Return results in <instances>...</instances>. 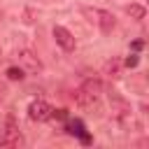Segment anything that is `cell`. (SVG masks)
<instances>
[{
  "instance_id": "cell-1",
  "label": "cell",
  "mask_w": 149,
  "mask_h": 149,
  "mask_svg": "<svg viewBox=\"0 0 149 149\" xmlns=\"http://www.w3.org/2000/svg\"><path fill=\"white\" fill-rule=\"evenodd\" d=\"M109 109H112V116L114 121L123 128V130H130V128H137V121H135V114H133V107L126 98H121L116 91L109 93Z\"/></svg>"
},
{
  "instance_id": "cell-10",
  "label": "cell",
  "mask_w": 149,
  "mask_h": 149,
  "mask_svg": "<svg viewBox=\"0 0 149 149\" xmlns=\"http://www.w3.org/2000/svg\"><path fill=\"white\" fill-rule=\"evenodd\" d=\"M126 12H128V14H130V19H135V21H142V19H144V14H147L142 5H128V7H126Z\"/></svg>"
},
{
  "instance_id": "cell-5",
  "label": "cell",
  "mask_w": 149,
  "mask_h": 149,
  "mask_svg": "<svg viewBox=\"0 0 149 149\" xmlns=\"http://www.w3.org/2000/svg\"><path fill=\"white\" fill-rule=\"evenodd\" d=\"M16 58H19V63H21V68L26 72H40L42 70V63H40V58H37V54L33 49H19Z\"/></svg>"
},
{
  "instance_id": "cell-4",
  "label": "cell",
  "mask_w": 149,
  "mask_h": 149,
  "mask_svg": "<svg viewBox=\"0 0 149 149\" xmlns=\"http://www.w3.org/2000/svg\"><path fill=\"white\" fill-rule=\"evenodd\" d=\"M74 102H77V107H81L84 112H95V109H100V95H91V93H86L81 86L74 91Z\"/></svg>"
},
{
  "instance_id": "cell-7",
  "label": "cell",
  "mask_w": 149,
  "mask_h": 149,
  "mask_svg": "<svg viewBox=\"0 0 149 149\" xmlns=\"http://www.w3.org/2000/svg\"><path fill=\"white\" fill-rule=\"evenodd\" d=\"M54 40H56V44H58L63 51H74V47H77L74 35H72L68 28H63V26H54Z\"/></svg>"
},
{
  "instance_id": "cell-11",
  "label": "cell",
  "mask_w": 149,
  "mask_h": 149,
  "mask_svg": "<svg viewBox=\"0 0 149 149\" xmlns=\"http://www.w3.org/2000/svg\"><path fill=\"white\" fill-rule=\"evenodd\" d=\"M7 77H9L12 81H21V79L26 77V70H23L21 65H19V68H16V65H12V68H7Z\"/></svg>"
},
{
  "instance_id": "cell-14",
  "label": "cell",
  "mask_w": 149,
  "mask_h": 149,
  "mask_svg": "<svg viewBox=\"0 0 149 149\" xmlns=\"http://www.w3.org/2000/svg\"><path fill=\"white\" fill-rule=\"evenodd\" d=\"M0 61H2V51H0Z\"/></svg>"
},
{
  "instance_id": "cell-9",
  "label": "cell",
  "mask_w": 149,
  "mask_h": 149,
  "mask_svg": "<svg viewBox=\"0 0 149 149\" xmlns=\"http://www.w3.org/2000/svg\"><path fill=\"white\" fill-rule=\"evenodd\" d=\"M119 72H121V61H119V58H112V61L105 63V74H109V77H119Z\"/></svg>"
},
{
  "instance_id": "cell-6",
  "label": "cell",
  "mask_w": 149,
  "mask_h": 149,
  "mask_svg": "<svg viewBox=\"0 0 149 149\" xmlns=\"http://www.w3.org/2000/svg\"><path fill=\"white\" fill-rule=\"evenodd\" d=\"M86 14H91L93 16V21L100 26V30L102 33H112L114 30V14L112 12H107V9H86Z\"/></svg>"
},
{
  "instance_id": "cell-13",
  "label": "cell",
  "mask_w": 149,
  "mask_h": 149,
  "mask_svg": "<svg viewBox=\"0 0 149 149\" xmlns=\"http://www.w3.org/2000/svg\"><path fill=\"white\" fill-rule=\"evenodd\" d=\"M126 65H128V68H135V65H137V54H130V56L126 58Z\"/></svg>"
},
{
  "instance_id": "cell-2",
  "label": "cell",
  "mask_w": 149,
  "mask_h": 149,
  "mask_svg": "<svg viewBox=\"0 0 149 149\" xmlns=\"http://www.w3.org/2000/svg\"><path fill=\"white\" fill-rule=\"evenodd\" d=\"M21 142H23V137H21L19 123H16L14 114L7 112L5 119H2V123H0V144L2 147H19Z\"/></svg>"
},
{
  "instance_id": "cell-8",
  "label": "cell",
  "mask_w": 149,
  "mask_h": 149,
  "mask_svg": "<svg viewBox=\"0 0 149 149\" xmlns=\"http://www.w3.org/2000/svg\"><path fill=\"white\" fill-rule=\"evenodd\" d=\"M81 88H84L86 93H91V95H102V81H100V79H95V77L84 79Z\"/></svg>"
},
{
  "instance_id": "cell-15",
  "label": "cell",
  "mask_w": 149,
  "mask_h": 149,
  "mask_svg": "<svg viewBox=\"0 0 149 149\" xmlns=\"http://www.w3.org/2000/svg\"><path fill=\"white\" fill-rule=\"evenodd\" d=\"M0 98H2V95H0Z\"/></svg>"
},
{
  "instance_id": "cell-12",
  "label": "cell",
  "mask_w": 149,
  "mask_h": 149,
  "mask_svg": "<svg viewBox=\"0 0 149 149\" xmlns=\"http://www.w3.org/2000/svg\"><path fill=\"white\" fill-rule=\"evenodd\" d=\"M70 128H72V133H77V135H81L84 137V126H81V121H72L70 123ZM86 140V137H84Z\"/></svg>"
},
{
  "instance_id": "cell-3",
  "label": "cell",
  "mask_w": 149,
  "mask_h": 149,
  "mask_svg": "<svg viewBox=\"0 0 149 149\" xmlns=\"http://www.w3.org/2000/svg\"><path fill=\"white\" fill-rule=\"evenodd\" d=\"M51 112H54V107L47 102V100H33L30 105H28V119L30 121H49L51 119Z\"/></svg>"
}]
</instances>
